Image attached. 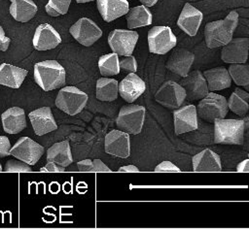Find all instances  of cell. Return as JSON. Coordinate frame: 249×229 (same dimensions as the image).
I'll use <instances>...</instances> for the list:
<instances>
[{
	"mask_svg": "<svg viewBox=\"0 0 249 229\" xmlns=\"http://www.w3.org/2000/svg\"><path fill=\"white\" fill-rule=\"evenodd\" d=\"M238 24V14L231 11L224 18L208 22L204 28L205 44L208 48H218L228 44Z\"/></svg>",
	"mask_w": 249,
	"mask_h": 229,
	"instance_id": "6da1fadb",
	"label": "cell"
},
{
	"mask_svg": "<svg viewBox=\"0 0 249 229\" xmlns=\"http://www.w3.org/2000/svg\"><path fill=\"white\" fill-rule=\"evenodd\" d=\"M66 73L56 60H44L34 65L35 82L44 90L50 91L65 83Z\"/></svg>",
	"mask_w": 249,
	"mask_h": 229,
	"instance_id": "7a4b0ae2",
	"label": "cell"
},
{
	"mask_svg": "<svg viewBox=\"0 0 249 229\" xmlns=\"http://www.w3.org/2000/svg\"><path fill=\"white\" fill-rule=\"evenodd\" d=\"M214 123V142L216 144L238 145L244 141L245 123L241 119L216 118Z\"/></svg>",
	"mask_w": 249,
	"mask_h": 229,
	"instance_id": "3957f363",
	"label": "cell"
},
{
	"mask_svg": "<svg viewBox=\"0 0 249 229\" xmlns=\"http://www.w3.org/2000/svg\"><path fill=\"white\" fill-rule=\"evenodd\" d=\"M146 110L139 105H124L121 108L116 118L117 127L128 134H139L142 130Z\"/></svg>",
	"mask_w": 249,
	"mask_h": 229,
	"instance_id": "277c9868",
	"label": "cell"
},
{
	"mask_svg": "<svg viewBox=\"0 0 249 229\" xmlns=\"http://www.w3.org/2000/svg\"><path fill=\"white\" fill-rule=\"evenodd\" d=\"M88 102V95L76 86L62 87L55 98V106L69 115L83 111Z\"/></svg>",
	"mask_w": 249,
	"mask_h": 229,
	"instance_id": "5b68a950",
	"label": "cell"
},
{
	"mask_svg": "<svg viewBox=\"0 0 249 229\" xmlns=\"http://www.w3.org/2000/svg\"><path fill=\"white\" fill-rule=\"evenodd\" d=\"M229 111L228 101L226 97L209 91L202 99H200L196 112L202 119L213 122L216 118H225Z\"/></svg>",
	"mask_w": 249,
	"mask_h": 229,
	"instance_id": "8992f818",
	"label": "cell"
},
{
	"mask_svg": "<svg viewBox=\"0 0 249 229\" xmlns=\"http://www.w3.org/2000/svg\"><path fill=\"white\" fill-rule=\"evenodd\" d=\"M176 43L177 39L168 26H154L148 32V46L152 53L165 54Z\"/></svg>",
	"mask_w": 249,
	"mask_h": 229,
	"instance_id": "52a82bcc",
	"label": "cell"
},
{
	"mask_svg": "<svg viewBox=\"0 0 249 229\" xmlns=\"http://www.w3.org/2000/svg\"><path fill=\"white\" fill-rule=\"evenodd\" d=\"M139 35L129 29H114L108 35V44L113 52L121 56L131 55Z\"/></svg>",
	"mask_w": 249,
	"mask_h": 229,
	"instance_id": "ba28073f",
	"label": "cell"
},
{
	"mask_svg": "<svg viewBox=\"0 0 249 229\" xmlns=\"http://www.w3.org/2000/svg\"><path fill=\"white\" fill-rule=\"evenodd\" d=\"M156 101L169 110H175L183 104L186 99L184 87L173 81L163 82L155 94Z\"/></svg>",
	"mask_w": 249,
	"mask_h": 229,
	"instance_id": "9c48e42d",
	"label": "cell"
},
{
	"mask_svg": "<svg viewBox=\"0 0 249 229\" xmlns=\"http://www.w3.org/2000/svg\"><path fill=\"white\" fill-rule=\"evenodd\" d=\"M45 151L43 146L29 137H20L10 149V155L32 166L35 165Z\"/></svg>",
	"mask_w": 249,
	"mask_h": 229,
	"instance_id": "30bf717a",
	"label": "cell"
},
{
	"mask_svg": "<svg viewBox=\"0 0 249 229\" xmlns=\"http://www.w3.org/2000/svg\"><path fill=\"white\" fill-rule=\"evenodd\" d=\"M73 38L85 47H90L101 36L102 30L90 18L82 17L78 19L69 29Z\"/></svg>",
	"mask_w": 249,
	"mask_h": 229,
	"instance_id": "8fae6325",
	"label": "cell"
},
{
	"mask_svg": "<svg viewBox=\"0 0 249 229\" xmlns=\"http://www.w3.org/2000/svg\"><path fill=\"white\" fill-rule=\"evenodd\" d=\"M105 152L117 157L126 158L130 154L129 134L114 129L106 134L104 140Z\"/></svg>",
	"mask_w": 249,
	"mask_h": 229,
	"instance_id": "7c38bea8",
	"label": "cell"
},
{
	"mask_svg": "<svg viewBox=\"0 0 249 229\" xmlns=\"http://www.w3.org/2000/svg\"><path fill=\"white\" fill-rule=\"evenodd\" d=\"M174 132L176 135L197 129V112L195 105L179 107L173 112Z\"/></svg>",
	"mask_w": 249,
	"mask_h": 229,
	"instance_id": "4fadbf2b",
	"label": "cell"
},
{
	"mask_svg": "<svg viewBox=\"0 0 249 229\" xmlns=\"http://www.w3.org/2000/svg\"><path fill=\"white\" fill-rule=\"evenodd\" d=\"M249 52L248 38H233L223 46L221 58L225 63H246Z\"/></svg>",
	"mask_w": 249,
	"mask_h": 229,
	"instance_id": "5bb4252c",
	"label": "cell"
},
{
	"mask_svg": "<svg viewBox=\"0 0 249 229\" xmlns=\"http://www.w3.org/2000/svg\"><path fill=\"white\" fill-rule=\"evenodd\" d=\"M180 84L184 87L186 98L190 101L200 100L209 92L207 82L203 74L198 70H195L184 77Z\"/></svg>",
	"mask_w": 249,
	"mask_h": 229,
	"instance_id": "9a60e30c",
	"label": "cell"
},
{
	"mask_svg": "<svg viewBox=\"0 0 249 229\" xmlns=\"http://www.w3.org/2000/svg\"><path fill=\"white\" fill-rule=\"evenodd\" d=\"M32 43L35 49L44 51L56 48L61 43V37L51 24L42 23L37 26Z\"/></svg>",
	"mask_w": 249,
	"mask_h": 229,
	"instance_id": "2e32d148",
	"label": "cell"
},
{
	"mask_svg": "<svg viewBox=\"0 0 249 229\" xmlns=\"http://www.w3.org/2000/svg\"><path fill=\"white\" fill-rule=\"evenodd\" d=\"M33 130L37 136H43L57 129V124L50 107H42L28 114Z\"/></svg>",
	"mask_w": 249,
	"mask_h": 229,
	"instance_id": "e0dca14e",
	"label": "cell"
},
{
	"mask_svg": "<svg viewBox=\"0 0 249 229\" xmlns=\"http://www.w3.org/2000/svg\"><path fill=\"white\" fill-rule=\"evenodd\" d=\"M202 18L203 15L198 9H196L190 3H186L178 17L177 25L186 34L193 37L196 34L201 24Z\"/></svg>",
	"mask_w": 249,
	"mask_h": 229,
	"instance_id": "ac0fdd59",
	"label": "cell"
},
{
	"mask_svg": "<svg viewBox=\"0 0 249 229\" xmlns=\"http://www.w3.org/2000/svg\"><path fill=\"white\" fill-rule=\"evenodd\" d=\"M145 89L144 81L135 73H129L119 82V94L127 103L134 102L144 93Z\"/></svg>",
	"mask_w": 249,
	"mask_h": 229,
	"instance_id": "d6986e66",
	"label": "cell"
},
{
	"mask_svg": "<svg viewBox=\"0 0 249 229\" xmlns=\"http://www.w3.org/2000/svg\"><path fill=\"white\" fill-rule=\"evenodd\" d=\"M194 60L195 54L193 52L186 49H179L173 51L169 56L166 62V67L171 72L184 78L189 74Z\"/></svg>",
	"mask_w": 249,
	"mask_h": 229,
	"instance_id": "ffe728a7",
	"label": "cell"
},
{
	"mask_svg": "<svg viewBox=\"0 0 249 229\" xmlns=\"http://www.w3.org/2000/svg\"><path fill=\"white\" fill-rule=\"evenodd\" d=\"M192 163L195 172H220L222 170L220 156L209 148L194 155Z\"/></svg>",
	"mask_w": 249,
	"mask_h": 229,
	"instance_id": "44dd1931",
	"label": "cell"
},
{
	"mask_svg": "<svg viewBox=\"0 0 249 229\" xmlns=\"http://www.w3.org/2000/svg\"><path fill=\"white\" fill-rule=\"evenodd\" d=\"M3 129L8 134H18L26 127V119L23 109L12 107L1 114Z\"/></svg>",
	"mask_w": 249,
	"mask_h": 229,
	"instance_id": "7402d4cb",
	"label": "cell"
},
{
	"mask_svg": "<svg viewBox=\"0 0 249 229\" xmlns=\"http://www.w3.org/2000/svg\"><path fill=\"white\" fill-rule=\"evenodd\" d=\"M96 5L102 18L106 22H111L124 16L129 10L127 0H96Z\"/></svg>",
	"mask_w": 249,
	"mask_h": 229,
	"instance_id": "603a6c76",
	"label": "cell"
},
{
	"mask_svg": "<svg viewBox=\"0 0 249 229\" xmlns=\"http://www.w3.org/2000/svg\"><path fill=\"white\" fill-rule=\"evenodd\" d=\"M27 70L8 64L2 63L0 65V84L12 88H18L23 82Z\"/></svg>",
	"mask_w": 249,
	"mask_h": 229,
	"instance_id": "cb8c5ba5",
	"label": "cell"
},
{
	"mask_svg": "<svg viewBox=\"0 0 249 229\" xmlns=\"http://www.w3.org/2000/svg\"><path fill=\"white\" fill-rule=\"evenodd\" d=\"M202 74L207 82L209 91L222 90L231 84V78L225 67H215L204 71Z\"/></svg>",
	"mask_w": 249,
	"mask_h": 229,
	"instance_id": "d4e9b609",
	"label": "cell"
},
{
	"mask_svg": "<svg viewBox=\"0 0 249 229\" xmlns=\"http://www.w3.org/2000/svg\"><path fill=\"white\" fill-rule=\"evenodd\" d=\"M47 162L67 167L73 162L71 148L67 140L53 144L47 150Z\"/></svg>",
	"mask_w": 249,
	"mask_h": 229,
	"instance_id": "484cf974",
	"label": "cell"
},
{
	"mask_svg": "<svg viewBox=\"0 0 249 229\" xmlns=\"http://www.w3.org/2000/svg\"><path fill=\"white\" fill-rule=\"evenodd\" d=\"M127 28L133 29L142 26H148L153 21L151 11L144 5H139L128 10L125 14Z\"/></svg>",
	"mask_w": 249,
	"mask_h": 229,
	"instance_id": "4316f807",
	"label": "cell"
},
{
	"mask_svg": "<svg viewBox=\"0 0 249 229\" xmlns=\"http://www.w3.org/2000/svg\"><path fill=\"white\" fill-rule=\"evenodd\" d=\"M11 16L19 22L29 21L37 13V5L32 0H21L18 2H12L10 6Z\"/></svg>",
	"mask_w": 249,
	"mask_h": 229,
	"instance_id": "83f0119b",
	"label": "cell"
},
{
	"mask_svg": "<svg viewBox=\"0 0 249 229\" xmlns=\"http://www.w3.org/2000/svg\"><path fill=\"white\" fill-rule=\"evenodd\" d=\"M119 82L115 79L100 78L96 82V98L99 101H114L118 98Z\"/></svg>",
	"mask_w": 249,
	"mask_h": 229,
	"instance_id": "f1b7e54d",
	"label": "cell"
},
{
	"mask_svg": "<svg viewBox=\"0 0 249 229\" xmlns=\"http://www.w3.org/2000/svg\"><path fill=\"white\" fill-rule=\"evenodd\" d=\"M227 101L229 109L238 115H244L249 110V93L243 89H234Z\"/></svg>",
	"mask_w": 249,
	"mask_h": 229,
	"instance_id": "f546056e",
	"label": "cell"
},
{
	"mask_svg": "<svg viewBox=\"0 0 249 229\" xmlns=\"http://www.w3.org/2000/svg\"><path fill=\"white\" fill-rule=\"evenodd\" d=\"M98 68L102 76H115L120 73V64H119V55L116 52L107 53L99 57L98 59Z\"/></svg>",
	"mask_w": 249,
	"mask_h": 229,
	"instance_id": "4dcf8cb0",
	"label": "cell"
},
{
	"mask_svg": "<svg viewBox=\"0 0 249 229\" xmlns=\"http://www.w3.org/2000/svg\"><path fill=\"white\" fill-rule=\"evenodd\" d=\"M231 81L236 85H249V64L246 63H231L228 69Z\"/></svg>",
	"mask_w": 249,
	"mask_h": 229,
	"instance_id": "1f68e13d",
	"label": "cell"
},
{
	"mask_svg": "<svg viewBox=\"0 0 249 229\" xmlns=\"http://www.w3.org/2000/svg\"><path fill=\"white\" fill-rule=\"evenodd\" d=\"M77 167L80 172H111L100 159H84L77 163Z\"/></svg>",
	"mask_w": 249,
	"mask_h": 229,
	"instance_id": "d6a6232c",
	"label": "cell"
},
{
	"mask_svg": "<svg viewBox=\"0 0 249 229\" xmlns=\"http://www.w3.org/2000/svg\"><path fill=\"white\" fill-rule=\"evenodd\" d=\"M72 0H49L45 6L46 12L51 16H58L68 12Z\"/></svg>",
	"mask_w": 249,
	"mask_h": 229,
	"instance_id": "836d02e7",
	"label": "cell"
},
{
	"mask_svg": "<svg viewBox=\"0 0 249 229\" xmlns=\"http://www.w3.org/2000/svg\"><path fill=\"white\" fill-rule=\"evenodd\" d=\"M5 172L9 173H29L32 171L31 166L28 165L27 163L20 161V160H16V159H10L5 163V166L3 168Z\"/></svg>",
	"mask_w": 249,
	"mask_h": 229,
	"instance_id": "e575fe53",
	"label": "cell"
},
{
	"mask_svg": "<svg viewBox=\"0 0 249 229\" xmlns=\"http://www.w3.org/2000/svg\"><path fill=\"white\" fill-rule=\"evenodd\" d=\"M119 64H120V69L125 72L135 73L137 70V62L135 57L132 55L124 56L123 58L119 59Z\"/></svg>",
	"mask_w": 249,
	"mask_h": 229,
	"instance_id": "d590c367",
	"label": "cell"
},
{
	"mask_svg": "<svg viewBox=\"0 0 249 229\" xmlns=\"http://www.w3.org/2000/svg\"><path fill=\"white\" fill-rule=\"evenodd\" d=\"M155 172L158 173H170V172H181L180 168H178L175 164H173L172 162L165 160L160 162V164H158L155 168Z\"/></svg>",
	"mask_w": 249,
	"mask_h": 229,
	"instance_id": "8d00e7d4",
	"label": "cell"
},
{
	"mask_svg": "<svg viewBox=\"0 0 249 229\" xmlns=\"http://www.w3.org/2000/svg\"><path fill=\"white\" fill-rule=\"evenodd\" d=\"M11 144L6 136H0V158L10 155Z\"/></svg>",
	"mask_w": 249,
	"mask_h": 229,
	"instance_id": "74e56055",
	"label": "cell"
},
{
	"mask_svg": "<svg viewBox=\"0 0 249 229\" xmlns=\"http://www.w3.org/2000/svg\"><path fill=\"white\" fill-rule=\"evenodd\" d=\"M65 171V167H62V166H59L55 163H53V162H47L46 166L41 168L40 169V172L41 173H44V172H50V173H62Z\"/></svg>",
	"mask_w": 249,
	"mask_h": 229,
	"instance_id": "f35d334b",
	"label": "cell"
},
{
	"mask_svg": "<svg viewBox=\"0 0 249 229\" xmlns=\"http://www.w3.org/2000/svg\"><path fill=\"white\" fill-rule=\"evenodd\" d=\"M10 42H11L10 38L5 35V32L2 28V26L0 25V50L6 51L10 45Z\"/></svg>",
	"mask_w": 249,
	"mask_h": 229,
	"instance_id": "ab89813d",
	"label": "cell"
},
{
	"mask_svg": "<svg viewBox=\"0 0 249 229\" xmlns=\"http://www.w3.org/2000/svg\"><path fill=\"white\" fill-rule=\"evenodd\" d=\"M236 171L239 173H249V158L241 161L236 166Z\"/></svg>",
	"mask_w": 249,
	"mask_h": 229,
	"instance_id": "60d3db41",
	"label": "cell"
},
{
	"mask_svg": "<svg viewBox=\"0 0 249 229\" xmlns=\"http://www.w3.org/2000/svg\"><path fill=\"white\" fill-rule=\"evenodd\" d=\"M118 171L122 173H137L139 172V169L134 165H126V166H122L121 168H119Z\"/></svg>",
	"mask_w": 249,
	"mask_h": 229,
	"instance_id": "b9f144b4",
	"label": "cell"
},
{
	"mask_svg": "<svg viewBox=\"0 0 249 229\" xmlns=\"http://www.w3.org/2000/svg\"><path fill=\"white\" fill-rule=\"evenodd\" d=\"M144 6L146 7H153L154 5H156V3L158 2V0H139Z\"/></svg>",
	"mask_w": 249,
	"mask_h": 229,
	"instance_id": "7bdbcfd3",
	"label": "cell"
},
{
	"mask_svg": "<svg viewBox=\"0 0 249 229\" xmlns=\"http://www.w3.org/2000/svg\"><path fill=\"white\" fill-rule=\"evenodd\" d=\"M90 1H93V0H76L77 3H87V2H90Z\"/></svg>",
	"mask_w": 249,
	"mask_h": 229,
	"instance_id": "ee69618b",
	"label": "cell"
},
{
	"mask_svg": "<svg viewBox=\"0 0 249 229\" xmlns=\"http://www.w3.org/2000/svg\"><path fill=\"white\" fill-rule=\"evenodd\" d=\"M11 2H18V1H21V0H10Z\"/></svg>",
	"mask_w": 249,
	"mask_h": 229,
	"instance_id": "f6af8a7d",
	"label": "cell"
},
{
	"mask_svg": "<svg viewBox=\"0 0 249 229\" xmlns=\"http://www.w3.org/2000/svg\"><path fill=\"white\" fill-rule=\"evenodd\" d=\"M3 171V168H2V165L0 164V172H2Z\"/></svg>",
	"mask_w": 249,
	"mask_h": 229,
	"instance_id": "bcb514c9",
	"label": "cell"
},
{
	"mask_svg": "<svg viewBox=\"0 0 249 229\" xmlns=\"http://www.w3.org/2000/svg\"><path fill=\"white\" fill-rule=\"evenodd\" d=\"M248 158H249V154H248Z\"/></svg>",
	"mask_w": 249,
	"mask_h": 229,
	"instance_id": "7dc6e473",
	"label": "cell"
}]
</instances>
